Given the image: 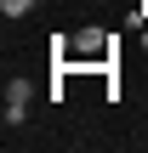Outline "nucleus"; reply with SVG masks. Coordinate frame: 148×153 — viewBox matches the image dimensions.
Segmentation results:
<instances>
[{
  "label": "nucleus",
  "mask_w": 148,
  "mask_h": 153,
  "mask_svg": "<svg viewBox=\"0 0 148 153\" xmlns=\"http://www.w3.org/2000/svg\"><path fill=\"white\" fill-rule=\"evenodd\" d=\"M114 34L108 28H80V34H57L51 40V68L57 74H80V68H108L114 62Z\"/></svg>",
  "instance_id": "1"
},
{
  "label": "nucleus",
  "mask_w": 148,
  "mask_h": 153,
  "mask_svg": "<svg viewBox=\"0 0 148 153\" xmlns=\"http://www.w3.org/2000/svg\"><path fill=\"white\" fill-rule=\"evenodd\" d=\"M29 97H34L29 79H11V85H6V131H17V125L29 119Z\"/></svg>",
  "instance_id": "2"
},
{
  "label": "nucleus",
  "mask_w": 148,
  "mask_h": 153,
  "mask_svg": "<svg viewBox=\"0 0 148 153\" xmlns=\"http://www.w3.org/2000/svg\"><path fill=\"white\" fill-rule=\"evenodd\" d=\"M29 6H34V0H0V11H6V17H23Z\"/></svg>",
  "instance_id": "3"
},
{
  "label": "nucleus",
  "mask_w": 148,
  "mask_h": 153,
  "mask_svg": "<svg viewBox=\"0 0 148 153\" xmlns=\"http://www.w3.org/2000/svg\"><path fill=\"white\" fill-rule=\"evenodd\" d=\"M143 45H148V40H143Z\"/></svg>",
  "instance_id": "4"
}]
</instances>
